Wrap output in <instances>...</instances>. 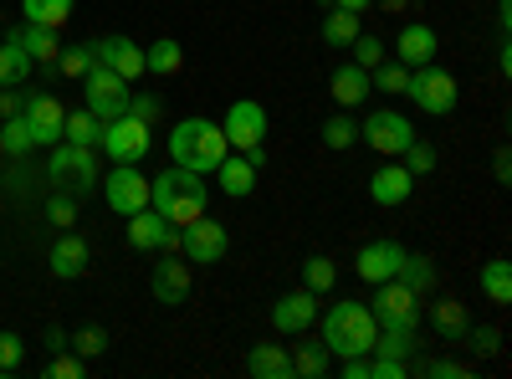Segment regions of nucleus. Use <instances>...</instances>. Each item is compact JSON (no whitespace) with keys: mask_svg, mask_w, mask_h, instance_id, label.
<instances>
[{"mask_svg":"<svg viewBox=\"0 0 512 379\" xmlns=\"http://www.w3.org/2000/svg\"><path fill=\"white\" fill-rule=\"evenodd\" d=\"M159 231H164V216L159 210H134V216H128V246L134 251H154L159 246Z\"/></svg>","mask_w":512,"mask_h":379,"instance_id":"c85d7f7f","label":"nucleus"},{"mask_svg":"<svg viewBox=\"0 0 512 379\" xmlns=\"http://www.w3.org/2000/svg\"><path fill=\"white\" fill-rule=\"evenodd\" d=\"M149 205L159 210L164 221H175V226H190L205 216V205H210V190H205V175L185 170V164H175V170H164L149 180Z\"/></svg>","mask_w":512,"mask_h":379,"instance_id":"f257e3e1","label":"nucleus"},{"mask_svg":"<svg viewBox=\"0 0 512 379\" xmlns=\"http://www.w3.org/2000/svg\"><path fill=\"white\" fill-rule=\"evenodd\" d=\"M364 139H369L379 154L400 159V154H405V144L415 139V123H410L400 108H374V113L364 118Z\"/></svg>","mask_w":512,"mask_h":379,"instance_id":"9d476101","label":"nucleus"},{"mask_svg":"<svg viewBox=\"0 0 512 379\" xmlns=\"http://www.w3.org/2000/svg\"><path fill=\"white\" fill-rule=\"evenodd\" d=\"M461 339H466V344H472L477 354H497V349H502V333H497L492 323H487V328H466V333H461Z\"/></svg>","mask_w":512,"mask_h":379,"instance_id":"49530a36","label":"nucleus"},{"mask_svg":"<svg viewBox=\"0 0 512 379\" xmlns=\"http://www.w3.org/2000/svg\"><path fill=\"white\" fill-rule=\"evenodd\" d=\"M400 262H405V246L400 241H369V246H359V257H354V267H359L364 282H390L400 272Z\"/></svg>","mask_w":512,"mask_h":379,"instance_id":"4468645a","label":"nucleus"},{"mask_svg":"<svg viewBox=\"0 0 512 379\" xmlns=\"http://www.w3.org/2000/svg\"><path fill=\"white\" fill-rule=\"evenodd\" d=\"M93 62H98V57H93V47H67V52H57V72H62V77H77V82L88 77V67H93Z\"/></svg>","mask_w":512,"mask_h":379,"instance_id":"79ce46f5","label":"nucleus"},{"mask_svg":"<svg viewBox=\"0 0 512 379\" xmlns=\"http://www.w3.org/2000/svg\"><path fill=\"white\" fill-rule=\"evenodd\" d=\"M47 175H52V185H62V190H72V195L98 190V180H103V170H98V149H82V144H67V139L52 144Z\"/></svg>","mask_w":512,"mask_h":379,"instance_id":"20e7f679","label":"nucleus"},{"mask_svg":"<svg viewBox=\"0 0 512 379\" xmlns=\"http://www.w3.org/2000/svg\"><path fill=\"white\" fill-rule=\"evenodd\" d=\"M436 52H441V41H436V31L425 26V21L400 26V62H405V67H425V62H436Z\"/></svg>","mask_w":512,"mask_h":379,"instance_id":"412c9836","label":"nucleus"},{"mask_svg":"<svg viewBox=\"0 0 512 379\" xmlns=\"http://www.w3.org/2000/svg\"><path fill=\"white\" fill-rule=\"evenodd\" d=\"M395 277L415 292V298H425V292L436 287V262H431V257H415V251H405V262H400Z\"/></svg>","mask_w":512,"mask_h":379,"instance_id":"2f4dec72","label":"nucleus"},{"mask_svg":"<svg viewBox=\"0 0 512 379\" xmlns=\"http://www.w3.org/2000/svg\"><path fill=\"white\" fill-rule=\"evenodd\" d=\"M492 175H497V185H507V180H512V154H507V149H497V159H492Z\"/></svg>","mask_w":512,"mask_h":379,"instance_id":"864d4df0","label":"nucleus"},{"mask_svg":"<svg viewBox=\"0 0 512 379\" xmlns=\"http://www.w3.org/2000/svg\"><path fill=\"white\" fill-rule=\"evenodd\" d=\"M11 41L31 57V62H47V67H57V52H62V41H57V31L52 26H31V21H21L16 31H11Z\"/></svg>","mask_w":512,"mask_h":379,"instance_id":"aec40b11","label":"nucleus"},{"mask_svg":"<svg viewBox=\"0 0 512 379\" xmlns=\"http://www.w3.org/2000/svg\"><path fill=\"white\" fill-rule=\"evenodd\" d=\"M98 129H103V118H93L88 108H72L62 118V139L67 144H82V149H98Z\"/></svg>","mask_w":512,"mask_h":379,"instance_id":"7c9ffc66","label":"nucleus"},{"mask_svg":"<svg viewBox=\"0 0 512 379\" xmlns=\"http://www.w3.org/2000/svg\"><path fill=\"white\" fill-rule=\"evenodd\" d=\"M103 200L118 216H134V210L149 205V175H139L134 164H113V175L103 180Z\"/></svg>","mask_w":512,"mask_h":379,"instance_id":"9b49d317","label":"nucleus"},{"mask_svg":"<svg viewBox=\"0 0 512 379\" xmlns=\"http://www.w3.org/2000/svg\"><path fill=\"white\" fill-rule=\"evenodd\" d=\"M369 379H405V359H374Z\"/></svg>","mask_w":512,"mask_h":379,"instance_id":"3c124183","label":"nucleus"},{"mask_svg":"<svg viewBox=\"0 0 512 379\" xmlns=\"http://www.w3.org/2000/svg\"><path fill=\"white\" fill-rule=\"evenodd\" d=\"M323 6H338V11H359V16H364V11L374 6V0H323Z\"/></svg>","mask_w":512,"mask_h":379,"instance_id":"6e6d98bb","label":"nucleus"},{"mask_svg":"<svg viewBox=\"0 0 512 379\" xmlns=\"http://www.w3.org/2000/svg\"><path fill=\"white\" fill-rule=\"evenodd\" d=\"M374 313L364 308V303H333L328 308V318H323V349L328 354H344V359H354V354H369L374 349Z\"/></svg>","mask_w":512,"mask_h":379,"instance_id":"7ed1b4c3","label":"nucleus"},{"mask_svg":"<svg viewBox=\"0 0 512 379\" xmlns=\"http://www.w3.org/2000/svg\"><path fill=\"white\" fill-rule=\"evenodd\" d=\"M82 272H88V241L67 231V236L52 246V277L72 282V277H82Z\"/></svg>","mask_w":512,"mask_h":379,"instance_id":"5701e85b","label":"nucleus"},{"mask_svg":"<svg viewBox=\"0 0 512 379\" xmlns=\"http://www.w3.org/2000/svg\"><path fill=\"white\" fill-rule=\"evenodd\" d=\"M344 379H369V359H364V354L344 359Z\"/></svg>","mask_w":512,"mask_h":379,"instance_id":"5fc2aeb1","label":"nucleus"},{"mask_svg":"<svg viewBox=\"0 0 512 379\" xmlns=\"http://www.w3.org/2000/svg\"><path fill=\"white\" fill-rule=\"evenodd\" d=\"M328 93H333V103L338 108H359L364 98H369V72L359 67V62H344V67H333V77H328Z\"/></svg>","mask_w":512,"mask_h":379,"instance_id":"6ab92c4d","label":"nucleus"},{"mask_svg":"<svg viewBox=\"0 0 512 379\" xmlns=\"http://www.w3.org/2000/svg\"><path fill=\"white\" fill-rule=\"evenodd\" d=\"M482 292H487V303H512V267L502 257L482 267Z\"/></svg>","mask_w":512,"mask_h":379,"instance_id":"72a5a7b5","label":"nucleus"},{"mask_svg":"<svg viewBox=\"0 0 512 379\" xmlns=\"http://www.w3.org/2000/svg\"><path fill=\"white\" fill-rule=\"evenodd\" d=\"M313 318H318V292H308V287L282 292V298L272 303V323H277V333H303Z\"/></svg>","mask_w":512,"mask_h":379,"instance_id":"2eb2a0df","label":"nucleus"},{"mask_svg":"<svg viewBox=\"0 0 512 379\" xmlns=\"http://www.w3.org/2000/svg\"><path fill=\"white\" fill-rule=\"evenodd\" d=\"M410 190H415V175L405 170V164H384V170H374V180H369L374 205H405Z\"/></svg>","mask_w":512,"mask_h":379,"instance_id":"a211bd4d","label":"nucleus"},{"mask_svg":"<svg viewBox=\"0 0 512 379\" xmlns=\"http://www.w3.org/2000/svg\"><path fill=\"white\" fill-rule=\"evenodd\" d=\"M379 292H374V323H405V328H415L420 323V298L400 282V277H390V282H374Z\"/></svg>","mask_w":512,"mask_h":379,"instance_id":"f8f14e48","label":"nucleus"},{"mask_svg":"<svg viewBox=\"0 0 512 379\" xmlns=\"http://www.w3.org/2000/svg\"><path fill=\"white\" fill-rule=\"evenodd\" d=\"M349 47H354V62H359L364 72H374V67L384 62V41H379V36H369V31H359V36L349 41Z\"/></svg>","mask_w":512,"mask_h":379,"instance_id":"37998d69","label":"nucleus"},{"mask_svg":"<svg viewBox=\"0 0 512 379\" xmlns=\"http://www.w3.org/2000/svg\"><path fill=\"white\" fill-rule=\"evenodd\" d=\"M47 216H52L62 231H72V221H77V195H72V200H67V195H57V200L47 205Z\"/></svg>","mask_w":512,"mask_h":379,"instance_id":"09e8293b","label":"nucleus"},{"mask_svg":"<svg viewBox=\"0 0 512 379\" xmlns=\"http://www.w3.org/2000/svg\"><path fill=\"white\" fill-rule=\"evenodd\" d=\"M292 374H303V379H323L328 374V349L323 344H303L292 354Z\"/></svg>","mask_w":512,"mask_h":379,"instance_id":"4c0bfd02","label":"nucleus"},{"mask_svg":"<svg viewBox=\"0 0 512 379\" xmlns=\"http://www.w3.org/2000/svg\"><path fill=\"white\" fill-rule=\"evenodd\" d=\"M420 374H431V379H472V364H461V359H431V364H420Z\"/></svg>","mask_w":512,"mask_h":379,"instance_id":"a18cd8bd","label":"nucleus"},{"mask_svg":"<svg viewBox=\"0 0 512 379\" xmlns=\"http://www.w3.org/2000/svg\"><path fill=\"white\" fill-rule=\"evenodd\" d=\"M98 144H103V154L113 159V164H139L144 154H149V123H139V118H108L103 129H98Z\"/></svg>","mask_w":512,"mask_h":379,"instance_id":"0eeeda50","label":"nucleus"},{"mask_svg":"<svg viewBox=\"0 0 512 379\" xmlns=\"http://www.w3.org/2000/svg\"><path fill=\"white\" fill-rule=\"evenodd\" d=\"M405 98H415V108H420V113L446 118V113H456V77H451V72H441L436 62H425V67H415V72H410Z\"/></svg>","mask_w":512,"mask_h":379,"instance_id":"39448f33","label":"nucleus"},{"mask_svg":"<svg viewBox=\"0 0 512 379\" xmlns=\"http://www.w3.org/2000/svg\"><path fill=\"white\" fill-rule=\"evenodd\" d=\"M185 298H190V267L175 262V257H159V262H154V303L180 308Z\"/></svg>","mask_w":512,"mask_h":379,"instance_id":"f3484780","label":"nucleus"},{"mask_svg":"<svg viewBox=\"0 0 512 379\" xmlns=\"http://www.w3.org/2000/svg\"><path fill=\"white\" fill-rule=\"evenodd\" d=\"M400 164H405L410 175H431V170H436V149L425 144V139H410L405 154H400Z\"/></svg>","mask_w":512,"mask_h":379,"instance_id":"a19ab883","label":"nucleus"},{"mask_svg":"<svg viewBox=\"0 0 512 379\" xmlns=\"http://www.w3.org/2000/svg\"><path fill=\"white\" fill-rule=\"evenodd\" d=\"M31 67H36V62L16 47L11 36L0 41V88H16V82H26V77H31Z\"/></svg>","mask_w":512,"mask_h":379,"instance_id":"473e14b6","label":"nucleus"},{"mask_svg":"<svg viewBox=\"0 0 512 379\" xmlns=\"http://www.w3.org/2000/svg\"><path fill=\"white\" fill-rule=\"evenodd\" d=\"M410 349H415V328H405V323H379L374 328V359H410Z\"/></svg>","mask_w":512,"mask_h":379,"instance_id":"393cba45","label":"nucleus"},{"mask_svg":"<svg viewBox=\"0 0 512 379\" xmlns=\"http://www.w3.org/2000/svg\"><path fill=\"white\" fill-rule=\"evenodd\" d=\"M405 82H410V67H405V62H379V67H374V77H369V88L400 98V93H405Z\"/></svg>","mask_w":512,"mask_h":379,"instance_id":"c9c22d12","label":"nucleus"},{"mask_svg":"<svg viewBox=\"0 0 512 379\" xmlns=\"http://www.w3.org/2000/svg\"><path fill=\"white\" fill-rule=\"evenodd\" d=\"M354 139H359V123H354L349 113H333V118L323 123V144H328V149H349Z\"/></svg>","mask_w":512,"mask_h":379,"instance_id":"ea45409f","label":"nucleus"},{"mask_svg":"<svg viewBox=\"0 0 512 379\" xmlns=\"http://www.w3.org/2000/svg\"><path fill=\"white\" fill-rule=\"evenodd\" d=\"M256 175H262V170H256V164L246 159V154H226L221 164H216V180H221V190L231 195V200H241V195H251L256 190Z\"/></svg>","mask_w":512,"mask_h":379,"instance_id":"4be33fe9","label":"nucleus"},{"mask_svg":"<svg viewBox=\"0 0 512 379\" xmlns=\"http://www.w3.org/2000/svg\"><path fill=\"white\" fill-rule=\"evenodd\" d=\"M47 374H57V379H82V359L57 349V359H52V369H47Z\"/></svg>","mask_w":512,"mask_h":379,"instance_id":"8fccbe9b","label":"nucleus"},{"mask_svg":"<svg viewBox=\"0 0 512 379\" xmlns=\"http://www.w3.org/2000/svg\"><path fill=\"white\" fill-rule=\"evenodd\" d=\"M21 108H26V93H16V88H0V123L16 118Z\"/></svg>","mask_w":512,"mask_h":379,"instance_id":"603ef678","label":"nucleus"},{"mask_svg":"<svg viewBox=\"0 0 512 379\" xmlns=\"http://www.w3.org/2000/svg\"><path fill=\"white\" fill-rule=\"evenodd\" d=\"M93 57L103 62V67H113L118 77H144V47L139 41H128V36H103L98 47H93Z\"/></svg>","mask_w":512,"mask_h":379,"instance_id":"dca6fc26","label":"nucleus"},{"mask_svg":"<svg viewBox=\"0 0 512 379\" xmlns=\"http://www.w3.org/2000/svg\"><path fill=\"white\" fill-rule=\"evenodd\" d=\"M169 154H175V164H185V170H195V175H216V164L231 154V144H226L216 118H180L175 134H169Z\"/></svg>","mask_w":512,"mask_h":379,"instance_id":"f03ea898","label":"nucleus"},{"mask_svg":"<svg viewBox=\"0 0 512 379\" xmlns=\"http://www.w3.org/2000/svg\"><path fill=\"white\" fill-rule=\"evenodd\" d=\"M333 282H338V267H333V262L323 257V251H318V257H308V262H303V287H308V292H328Z\"/></svg>","mask_w":512,"mask_h":379,"instance_id":"58836bf2","label":"nucleus"},{"mask_svg":"<svg viewBox=\"0 0 512 379\" xmlns=\"http://www.w3.org/2000/svg\"><path fill=\"white\" fill-rule=\"evenodd\" d=\"M21 113L31 118V129H36V149H52V144H62V118H67V108H62L52 93H31Z\"/></svg>","mask_w":512,"mask_h":379,"instance_id":"ddd939ff","label":"nucleus"},{"mask_svg":"<svg viewBox=\"0 0 512 379\" xmlns=\"http://www.w3.org/2000/svg\"><path fill=\"white\" fill-rule=\"evenodd\" d=\"M21 16H26L31 26H52V31H62V26L72 21V0H21Z\"/></svg>","mask_w":512,"mask_h":379,"instance_id":"c756f323","label":"nucleus"},{"mask_svg":"<svg viewBox=\"0 0 512 379\" xmlns=\"http://www.w3.org/2000/svg\"><path fill=\"white\" fill-rule=\"evenodd\" d=\"M21 359H26V339H21V333H0V379L16 374Z\"/></svg>","mask_w":512,"mask_h":379,"instance_id":"c03bdc74","label":"nucleus"},{"mask_svg":"<svg viewBox=\"0 0 512 379\" xmlns=\"http://www.w3.org/2000/svg\"><path fill=\"white\" fill-rule=\"evenodd\" d=\"M0 154H6V134H0Z\"/></svg>","mask_w":512,"mask_h":379,"instance_id":"bf43d9fd","label":"nucleus"},{"mask_svg":"<svg viewBox=\"0 0 512 379\" xmlns=\"http://www.w3.org/2000/svg\"><path fill=\"white\" fill-rule=\"evenodd\" d=\"M431 328L441 333L446 344H456L466 328H472V318H466V303H456V298H441V303H431Z\"/></svg>","mask_w":512,"mask_h":379,"instance_id":"a878e982","label":"nucleus"},{"mask_svg":"<svg viewBox=\"0 0 512 379\" xmlns=\"http://www.w3.org/2000/svg\"><path fill=\"white\" fill-rule=\"evenodd\" d=\"M47 349H67V333L62 328H47Z\"/></svg>","mask_w":512,"mask_h":379,"instance_id":"4d7b16f0","label":"nucleus"},{"mask_svg":"<svg viewBox=\"0 0 512 379\" xmlns=\"http://www.w3.org/2000/svg\"><path fill=\"white\" fill-rule=\"evenodd\" d=\"M221 134H226V144H231L236 154L256 149V144L267 139V108L256 103V98H236L231 113H226V123H221Z\"/></svg>","mask_w":512,"mask_h":379,"instance_id":"1a4fd4ad","label":"nucleus"},{"mask_svg":"<svg viewBox=\"0 0 512 379\" xmlns=\"http://www.w3.org/2000/svg\"><path fill=\"white\" fill-rule=\"evenodd\" d=\"M67 344H72V354H77V359H98V354H103V349H108L113 339H108V328L88 323V328H77V333H72Z\"/></svg>","mask_w":512,"mask_h":379,"instance_id":"e433bc0d","label":"nucleus"},{"mask_svg":"<svg viewBox=\"0 0 512 379\" xmlns=\"http://www.w3.org/2000/svg\"><path fill=\"white\" fill-rule=\"evenodd\" d=\"M185 67V52H180V41L175 36H159L154 47H144V72H154V77H175Z\"/></svg>","mask_w":512,"mask_h":379,"instance_id":"bb28decb","label":"nucleus"},{"mask_svg":"<svg viewBox=\"0 0 512 379\" xmlns=\"http://www.w3.org/2000/svg\"><path fill=\"white\" fill-rule=\"evenodd\" d=\"M226 251H231V236H226V226H221V221H210V216L190 221V226H185V236H180V257H185V262H195V267L226 262Z\"/></svg>","mask_w":512,"mask_h":379,"instance_id":"6e6552de","label":"nucleus"},{"mask_svg":"<svg viewBox=\"0 0 512 379\" xmlns=\"http://www.w3.org/2000/svg\"><path fill=\"white\" fill-rule=\"evenodd\" d=\"M354 36H359V11H338V6H328V16H323V47L344 52Z\"/></svg>","mask_w":512,"mask_h":379,"instance_id":"cd10ccee","label":"nucleus"},{"mask_svg":"<svg viewBox=\"0 0 512 379\" xmlns=\"http://www.w3.org/2000/svg\"><path fill=\"white\" fill-rule=\"evenodd\" d=\"M0 134H6V154H31L36 149V129H31L26 113L6 118V123H0Z\"/></svg>","mask_w":512,"mask_h":379,"instance_id":"f704fd0d","label":"nucleus"},{"mask_svg":"<svg viewBox=\"0 0 512 379\" xmlns=\"http://www.w3.org/2000/svg\"><path fill=\"white\" fill-rule=\"evenodd\" d=\"M159 98H139V93H128V118H139V123H149V129H154V123H159Z\"/></svg>","mask_w":512,"mask_h":379,"instance_id":"de8ad7c7","label":"nucleus"},{"mask_svg":"<svg viewBox=\"0 0 512 379\" xmlns=\"http://www.w3.org/2000/svg\"><path fill=\"white\" fill-rule=\"evenodd\" d=\"M82 93H88V108L93 118H123L128 113V77H118L113 67H103V62H93L88 67V77H82Z\"/></svg>","mask_w":512,"mask_h":379,"instance_id":"423d86ee","label":"nucleus"},{"mask_svg":"<svg viewBox=\"0 0 512 379\" xmlns=\"http://www.w3.org/2000/svg\"><path fill=\"white\" fill-rule=\"evenodd\" d=\"M497 26H502V31L512 26V0H502V6H497Z\"/></svg>","mask_w":512,"mask_h":379,"instance_id":"13d9d810","label":"nucleus"},{"mask_svg":"<svg viewBox=\"0 0 512 379\" xmlns=\"http://www.w3.org/2000/svg\"><path fill=\"white\" fill-rule=\"evenodd\" d=\"M246 374H256V379H287L292 374V354L282 344H251Z\"/></svg>","mask_w":512,"mask_h":379,"instance_id":"b1692460","label":"nucleus"}]
</instances>
